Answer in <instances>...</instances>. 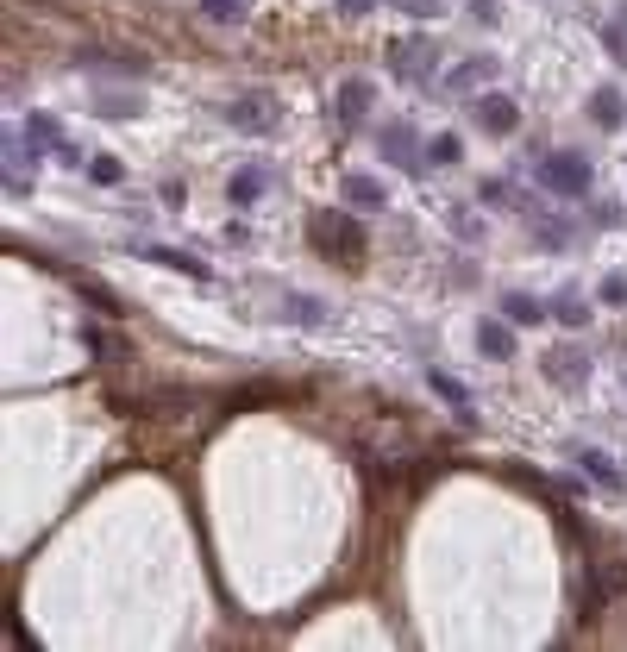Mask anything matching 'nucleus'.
Returning a JSON list of instances; mask_svg holds the SVG:
<instances>
[{
	"mask_svg": "<svg viewBox=\"0 0 627 652\" xmlns=\"http://www.w3.org/2000/svg\"><path fill=\"white\" fill-rule=\"evenodd\" d=\"M483 76H496V57H471V63H458L452 76H446V88H452V95H464V88H477Z\"/></svg>",
	"mask_w": 627,
	"mask_h": 652,
	"instance_id": "18",
	"label": "nucleus"
},
{
	"mask_svg": "<svg viewBox=\"0 0 627 652\" xmlns=\"http://www.w3.org/2000/svg\"><path fill=\"white\" fill-rule=\"evenodd\" d=\"M471 19H477V26H496L502 7H496V0H471Z\"/></svg>",
	"mask_w": 627,
	"mask_h": 652,
	"instance_id": "32",
	"label": "nucleus"
},
{
	"mask_svg": "<svg viewBox=\"0 0 627 652\" xmlns=\"http://www.w3.org/2000/svg\"><path fill=\"white\" fill-rule=\"evenodd\" d=\"M226 120L239 126V132H276V126H283V113H276V95H270V88H258V95H239V101H232Z\"/></svg>",
	"mask_w": 627,
	"mask_h": 652,
	"instance_id": "5",
	"label": "nucleus"
},
{
	"mask_svg": "<svg viewBox=\"0 0 627 652\" xmlns=\"http://www.w3.org/2000/svg\"><path fill=\"white\" fill-rule=\"evenodd\" d=\"M590 226H621V207L615 201H596L590 207Z\"/></svg>",
	"mask_w": 627,
	"mask_h": 652,
	"instance_id": "31",
	"label": "nucleus"
},
{
	"mask_svg": "<svg viewBox=\"0 0 627 652\" xmlns=\"http://www.w3.org/2000/svg\"><path fill=\"white\" fill-rule=\"evenodd\" d=\"M621 26H627V0H621Z\"/></svg>",
	"mask_w": 627,
	"mask_h": 652,
	"instance_id": "34",
	"label": "nucleus"
},
{
	"mask_svg": "<svg viewBox=\"0 0 627 652\" xmlns=\"http://www.w3.org/2000/svg\"><path fill=\"white\" fill-rule=\"evenodd\" d=\"M533 239L552 245V251H565V245H571V226H565V220H533Z\"/></svg>",
	"mask_w": 627,
	"mask_h": 652,
	"instance_id": "24",
	"label": "nucleus"
},
{
	"mask_svg": "<svg viewBox=\"0 0 627 652\" xmlns=\"http://www.w3.org/2000/svg\"><path fill=\"white\" fill-rule=\"evenodd\" d=\"M264 189H270V170H264V163H239V170L226 176V201H232V207L264 201Z\"/></svg>",
	"mask_w": 627,
	"mask_h": 652,
	"instance_id": "11",
	"label": "nucleus"
},
{
	"mask_svg": "<svg viewBox=\"0 0 627 652\" xmlns=\"http://www.w3.org/2000/svg\"><path fill=\"white\" fill-rule=\"evenodd\" d=\"M427 383H433L439 402H452V408L464 414V421H471V389H464V383L452 377V370H439V364H433V370H427Z\"/></svg>",
	"mask_w": 627,
	"mask_h": 652,
	"instance_id": "16",
	"label": "nucleus"
},
{
	"mask_svg": "<svg viewBox=\"0 0 627 652\" xmlns=\"http://www.w3.org/2000/svg\"><path fill=\"white\" fill-rule=\"evenodd\" d=\"M477 352L483 358H496V364H508V358H515V320H496V314H483L477 320Z\"/></svg>",
	"mask_w": 627,
	"mask_h": 652,
	"instance_id": "9",
	"label": "nucleus"
},
{
	"mask_svg": "<svg viewBox=\"0 0 627 652\" xmlns=\"http://www.w3.org/2000/svg\"><path fill=\"white\" fill-rule=\"evenodd\" d=\"M471 120L490 132V138H508V132H521V107H515V95H477L471 101Z\"/></svg>",
	"mask_w": 627,
	"mask_h": 652,
	"instance_id": "6",
	"label": "nucleus"
},
{
	"mask_svg": "<svg viewBox=\"0 0 627 652\" xmlns=\"http://www.w3.org/2000/svg\"><path fill=\"white\" fill-rule=\"evenodd\" d=\"M602 308H627V276H602Z\"/></svg>",
	"mask_w": 627,
	"mask_h": 652,
	"instance_id": "30",
	"label": "nucleus"
},
{
	"mask_svg": "<svg viewBox=\"0 0 627 652\" xmlns=\"http://www.w3.org/2000/svg\"><path fill=\"white\" fill-rule=\"evenodd\" d=\"M602 44L615 51V63H627V26H621V19H609V26H602Z\"/></svg>",
	"mask_w": 627,
	"mask_h": 652,
	"instance_id": "29",
	"label": "nucleus"
},
{
	"mask_svg": "<svg viewBox=\"0 0 627 652\" xmlns=\"http://www.w3.org/2000/svg\"><path fill=\"white\" fill-rule=\"evenodd\" d=\"M377 151L389 157V163H402L408 176H427L433 163H427V138L414 132V126H402V120H389L383 132H377Z\"/></svg>",
	"mask_w": 627,
	"mask_h": 652,
	"instance_id": "4",
	"label": "nucleus"
},
{
	"mask_svg": "<svg viewBox=\"0 0 627 652\" xmlns=\"http://www.w3.org/2000/svg\"><path fill=\"white\" fill-rule=\"evenodd\" d=\"M82 339H88V352H101V358H126V339H120V333H101L95 320L82 326Z\"/></svg>",
	"mask_w": 627,
	"mask_h": 652,
	"instance_id": "23",
	"label": "nucleus"
},
{
	"mask_svg": "<svg viewBox=\"0 0 627 652\" xmlns=\"http://www.w3.org/2000/svg\"><path fill=\"white\" fill-rule=\"evenodd\" d=\"M138 258L164 264V270H182V276H195V283H214V264H201V258H189V251H176V245H138Z\"/></svg>",
	"mask_w": 627,
	"mask_h": 652,
	"instance_id": "10",
	"label": "nucleus"
},
{
	"mask_svg": "<svg viewBox=\"0 0 627 652\" xmlns=\"http://www.w3.org/2000/svg\"><path fill=\"white\" fill-rule=\"evenodd\" d=\"M571 458H577V471H584L590 483H602V489H609V496H615V489H627V477H621V464L609 458V452H602V446H584V439H577V446H565Z\"/></svg>",
	"mask_w": 627,
	"mask_h": 652,
	"instance_id": "8",
	"label": "nucleus"
},
{
	"mask_svg": "<svg viewBox=\"0 0 627 652\" xmlns=\"http://www.w3.org/2000/svg\"><path fill=\"white\" fill-rule=\"evenodd\" d=\"M590 182H596L590 157H577V151H552V157H540V189H546V195L577 201V195H590Z\"/></svg>",
	"mask_w": 627,
	"mask_h": 652,
	"instance_id": "2",
	"label": "nucleus"
},
{
	"mask_svg": "<svg viewBox=\"0 0 627 652\" xmlns=\"http://www.w3.org/2000/svg\"><path fill=\"white\" fill-rule=\"evenodd\" d=\"M82 170H88V182H101V189H113V182H126V163H120V157H107V151H95V157L82 163Z\"/></svg>",
	"mask_w": 627,
	"mask_h": 652,
	"instance_id": "20",
	"label": "nucleus"
},
{
	"mask_svg": "<svg viewBox=\"0 0 627 652\" xmlns=\"http://www.w3.org/2000/svg\"><path fill=\"white\" fill-rule=\"evenodd\" d=\"M477 201H490V207H502V201H521V195H515V182H502V176H490V182H483V189H477Z\"/></svg>",
	"mask_w": 627,
	"mask_h": 652,
	"instance_id": "26",
	"label": "nucleus"
},
{
	"mask_svg": "<svg viewBox=\"0 0 627 652\" xmlns=\"http://www.w3.org/2000/svg\"><path fill=\"white\" fill-rule=\"evenodd\" d=\"M552 320L571 326V333H584V326H590V301L577 289H559V295H552Z\"/></svg>",
	"mask_w": 627,
	"mask_h": 652,
	"instance_id": "15",
	"label": "nucleus"
},
{
	"mask_svg": "<svg viewBox=\"0 0 627 652\" xmlns=\"http://www.w3.org/2000/svg\"><path fill=\"white\" fill-rule=\"evenodd\" d=\"M370 101H377V88H370V82H345V88H339V120H345V126H364Z\"/></svg>",
	"mask_w": 627,
	"mask_h": 652,
	"instance_id": "14",
	"label": "nucleus"
},
{
	"mask_svg": "<svg viewBox=\"0 0 627 652\" xmlns=\"http://www.w3.org/2000/svg\"><path fill=\"white\" fill-rule=\"evenodd\" d=\"M540 370H546V383H552V389H584L590 358L577 352V345H559V352H546V358H540Z\"/></svg>",
	"mask_w": 627,
	"mask_h": 652,
	"instance_id": "7",
	"label": "nucleus"
},
{
	"mask_svg": "<svg viewBox=\"0 0 627 652\" xmlns=\"http://www.w3.org/2000/svg\"><path fill=\"white\" fill-rule=\"evenodd\" d=\"M289 320H301V326H320V320H327V308H320L314 295H301V301H289Z\"/></svg>",
	"mask_w": 627,
	"mask_h": 652,
	"instance_id": "25",
	"label": "nucleus"
},
{
	"mask_svg": "<svg viewBox=\"0 0 627 652\" xmlns=\"http://www.w3.org/2000/svg\"><path fill=\"white\" fill-rule=\"evenodd\" d=\"M502 314L515 320V326H540V320L552 314V301H540V295H527V289H508V295H502Z\"/></svg>",
	"mask_w": 627,
	"mask_h": 652,
	"instance_id": "13",
	"label": "nucleus"
},
{
	"mask_svg": "<svg viewBox=\"0 0 627 652\" xmlns=\"http://www.w3.org/2000/svg\"><path fill=\"white\" fill-rule=\"evenodd\" d=\"M251 13V0H201V19H214V26H239Z\"/></svg>",
	"mask_w": 627,
	"mask_h": 652,
	"instance_id": "22",
	"label": "nucleus"
},
{
	"mask_svg": "<svg viewBox=\"0 0 627 652\" xmlns=\"http://www.w3.org/2000/svg\"><path fill=\"white\" fill-rule=\"evenodd\" d=\"M345 201H352V207H383L389 195H383V182H377V176H364V170H358V176H345Z\"/></svg>",
	"mask_w": 627,
	"mask_h": 652,
	"instance_id": "19",
	"label": "nucleus"
},
{
	"mask_svg": "<svg viewBox=\"0 0 627 652\" xmlns=\"http://www.w3.org/2000/svg\"><path fill=\"white\" fill-rule=\"evenodd\" d=\"M308 239H314L320 258L339 264V270L364 264V226L345 214V207H314V214H308Z\"/></svg>",
	"mask_w": 627,
	"mask_h": 652,
	"instance_id": "1",
	"label": "nucleus"
},
{
	"mask_svg": "<svg viewBox=\"0 0 627 652\" xmlns=\"http://www.w3.org/2000/svg\"><path fill=\"white\" fill-rule=\"evenodd\" d=\"M389 7H396V13H408V19H439V13H446L439 0H389Z\"/></svg>",
	"mask_w": 627,
	"mask_h": 652,
	"instance_id": "28",
	"label": "nucleus"
},
{
	"mask_svg": "<svg viewBox=\"0 0 627 652\" xmlns=\"http://www.w3.org/2000/svg\"><path fill=\"white\" fill-rule=\"evenodd\" d=\"M26 138H32V145H44V157H51L57 145H63V120H57V113H26Z\"/></svg>",
	"mask_w": 627,
	"mask_h": 652,
	"instance_id": "17",
	"label": "nucleus"
},
{
	"mask_svg": "<svg viewBox=\"0 0 627 652\" xmlns=\"http://www.w3.org/2000/svg\"><path fill=\"white\" fill-rule=\"evenodd\" d=\"M339 13L345 19H364V13H377V0H339Z\"/></svg>",
	"mask_w": 627,
	"mask_h": 652,
	"instance_id": "33",
	"label": "nucleus"
},
{
	"mask_svg": "<svg viewBox=\"0 0 627 652\" xmlns=\"http://www.w3.org/2000/svg\"><path fill=\"white\" fill-rule=\"evenodd\" d=\"M590 126H602V132L627 126V95H621V88H596V95H590Z\"/></svg>",
	"mask_w": 627,
	"mask_h": 652,
	"instance_id": "12",
	"label": "nucleus"
},
{
	"mask_svg": "<svg viewBox=\"0 0 627 652\" xmlns=\"http://www.w3.org/2000/svg\"><path fill=\"white\" fill-rule=\"evenodd\" d=\"M458 157H464V138H458V132L427 138V163H433V170H446V163H458Z\"/></svg>",
	"mask_w": 627,
	"mask_h": 652,
	"instance_id": "21",
	"label": "nucleus"
},
{
	"mask_svg": "<svg viewBox=\"0 0 627 652\" xmlns=\"http://www.w3.org/2000/svg\"><path fill=\"white\" fill-rule=\"evenodd\" d=\"M95 113H107V120H132L138 101H132V95H101V107H95Z\"/></svg>",
	"mask_w": 627,
	"mask_h": 652,
	"instance_id": "27",
	"label": "nucleus"
},
{
	"mask_svg": "<svg viewBox=\"0 0 627 652\" xmlns=\"http://www.w3.org/2000/svg\"><path fill=\"white\" fill-rule=\"evenodd\" d=\"M433 69H439V51L427 38H396V44H389V76H396V82L421 88V82H433Z\"/></svg>",
	"mask_w": 627,
	"mask_h": 652,
	"instance_id": "3",
	"label": "nucleus"
}]
</instances>
